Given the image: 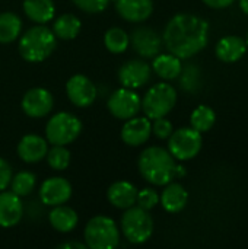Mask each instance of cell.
Masks as SVG:
<instances>
[{
	"label": "cell",
	"mask_w": 248,
	"mask_h": 249,
	"mask_svg": "<svg viewBox=\"0 0 248 249\" xmlns=\"http://www.w3.org/2000/svg\"><path fill=\"white\" fill-rule=\"evenodd\" d=\"M209 41V23L193 13H177L162 32V42L168 53L181 60L199 54Z\"/></svg>",
	"instance_id": "obj_1"
},
{
	"label": "cell",
	"mask_w": 248,
	"mask_h": 249,
	"mask_svg": "<svg viewBox=\"0 0 248 249\" xmlns=\"http://www.w3.org/2000/svg\"><path fill=\"white\" fill-rule=\"evenodd\" d=\"M137 168L143 179L156 187H164L172 179H175V159L161 146H149L142 150Z\"/></svg>",
	"instance_id": "obj_2"
},
{
	"label": "cell",
	"mask_w": 248,
	"mask_h": 249,
	"mask_svg": "<svg viewBox=\"0 0 248 249\" xmlns=\"http://www.w3.org/2000/svg\"><path fill=\"white\" fill-rule=\"evenodd\" d=\"M18 39L19 54L28 63H41L47 60L57 47V38L53 29L38 23L26 29Z\"/></svg>",
	"instance_id": "obj_3"
},
{
	"label": "cell",
	"mask_w": 248,
	"mask_h": 249,
	"mask_svg": "<svg viewBox=\"0 0 248 249\" xmlns=\"http://www.w3.org/2000/svg\"><path fill=\"white\" fill-rule=\"evenodd\" d=\"M83 238L88 248L114 249L120 244V231L111 217L99 214L89 219L83 231Z\"/></svg>",
	"instance_id": "obj_4"
},
{
	"label": "cell",
	"mask_w": 248,
	"mask_h": 249,
	"mask_svg": "<svg viewBox=\"0 0 248 249\" xmlns=\"http://www.w3.org/2000/svg\"><path fill=\"white\" fill-rule=\"evenodd\" d=\"M153 219L149 212L136 204L124 210L120 222L124 238L134 245L148 242L153 235Z\"/></svg>",
	"instance_id": "obj_5"
},
{
	"label": "cell",
	"mask_w": 248,
	"mask_h": 249,
	"mask_svg": "<svg viewBox=\"0 0 248 249\" xmlns=\"http://www.w3.org/2000/svg\"><path fill=\"white\" fill-rule=\"evenodd\" d=\"M177 104V90L170 83L161 82L148 89L142 98V111L149 120L167 117Z\"/></svg>",
	"instance_id": "obj_6"
},
{
	"label": "cell",
	"mask_w": 248,
	"mask_h": 249,
	"mask_svg": "<svg viewBox=\"0 0 248 249\" xmlns=\"http://www.w3.org/2000/svg\"><path fill=\"white\" fill-rule=\"evenodd\" d=\"M82 133L80 120L70 112L54 114L45 125V139L53 146H67Z\"/></svg>",
	"instance_id": "obj_7"
},
{
	"label": "cell",
	"mask_w": 248,
	"mask_h": 249,
	"mask_svg": "<svg viewBox=\"0 0 248 249\" xmlns=\"http://www.w3.org/2000/svg\"><path fill=\"white\" fill-rule=\"evenodd\" d=\"M202 133L193 127H181L168 137V152L175 160L186 162L194 159L202 150Z\"/></svg>",
	"instance_id": "obj_8"
},
{
	"label": "cell",
	"mask_w": 248,
	"mask_h": 249,
	"mask_svg": "<svg viewBox=\"0 0 248 249\" xmlns=\"http://www.w3.org/2000/svg\"><path fill=\"white\" fill-rule=\"evenodd\" d=\"M107 108L113 117L126 121L142 111V98L134 89L120 88L110 95Z\"/></svg>",
	"instance_id": "obj_9"
},
{
	"label": "cell",
	"mask_w": 248,
	"mask_h": 249,
	"mask_svg": "<svg viewBox=\"0 0 248 249\" xmlns=\"http://www.w3.org/2000/svg\"><path fill=\"white\" fill-rule=\"evenodd\" d=\"M66 95L69 98V101L77 107V108H88L91 107L96 96H98V90L96 86L94 85V82L86 77L85 74H73L67 83H66Z\"/></svg>",
	"instance_id": "obj_10"
},
{
	"label": "cell",
	"mask_w": 248,
	"mask_h": 249,
	"mask_svg": "<svg viewBox=\"0 0 248 249\" xmlns=\"http://www.w3.org/2000/svg\"><path fill=\"white\" fill-rule=\"evenodd\" d=\"M54 107V98L51 92L44 88H31L28 89L20 101V108L25 115L31 118H44L47 117Z\"/></svg>",
	"instance_id": "obj_11"
},
{
	"label": "cell",
	"mask_w": 248,
	"mask_h": 249,
	"mask_svg": "<svg viewBox=\"0 0 248 249\" xmlns=\"http://www.w3.org/2000/svg\"><path fill=\"white\" fill-rule=\"evenodd\" d=\"M152 76V67L142 58H134L123 63L118 69L117 77L123 88L139 89L145 86Z\"/></svg>",
	"instance_id": "obj_12"
},
{
	"label": "cell",
	"mask_w": 248,
	"mask_h": 249,
	"mask_svg": "<svg viewBox=\"0 0 248 249\" xmlns=\"http://www.w3.org/2000/svg\"><path fill=\"white\" fill-rule=\"evenodd\" d=\"M72 184L63 177H51L45 179L39 187V201L44 206H60L66 204L72 198Z\"/></svg>",
	"instance_id": "obj_13"
},
{
	"label": "cell",
	"mask_w": 248,
	"mask_h": 249,
	"mask_svg": "<svg viewBox=\"0 0 248 249\" xmlns=\"http://www.w3.org/2000/svg\"><path fill=\"white\" fill-rule=\"evenodd\" d=\"M133 50L142 58H153L162 50V36L149 26H139L130 35Z\"/></svg>",
	"instance_id": "obj_14"
},
{
	"label": "cell",
	"mask_w": 248,
	"mask_h": 249,
	"mask_svg": "<svg viewBox=\"0 0 248 249\" xmlns=\"http://www.w3.org/2000/svg\"><path fill=\"white\" fill-rule=\"evenodd\" d=\"M152 134V123L148 117H132L121 128V140L132 147L145 144Z\"/></svg>",
	"instance_id": "obj_15"
},
{
	"label": "cell",
	"mask_w": 248,
	"mask_h": 249,
	"mask_svg": "<svg viewBox=\"0 0 248 249\" xmlns=\"http://www.w3.org/2000/svg\"><path fill=\"white\" fill-rule=\"evenodd\" d=\"M23 217V203L12 191H0V228L10 229Z\"/></svg>",
	"instance_id": "obj_16"
},
{
	"label": "cell",
	"mask_w": 248,
	"mask_h": 249,
	"mask_svg": "<svg viewBox=\"0 0 248 249\" xmlns=\"http://www.w3.org/2000/svg\"><path fill=\"white\" fill-rule=\"evenodd\" d=\"M117 13L127 22L140 23L153 13V0H111Z\"/></svg>",
	"instance_id": "obj_17"
},
{
	"label": "cell",
	"mask_w": 248,
	"mask_h": 249,
	"mask_svg": "<svg viewBox=\"0 0 248 249\" xmlns=\"http://www.w3.org/2000/svg\"><path fill=\"white\" fill-rule=\"evenodd\" d=\"M16 152L19 159L25 163H37L45 159L48 152V142L38 134H25L19 140Z\"/></svg>",
	"instance_id": "obj_18"
},
{
	"label": "cell",
	"mask_w": 248,
	"mask_h": 249,
	"mask_svg": "<svg viewBox=\"0 0 248 249\" xmlns=\"http://www.w3.org/2000/svg\"><path fill=\"white\" fill-rule=\"evenodd\" d=\"M247 48V42L241 36L227 35L218 41L215 53H216V57L222 63L231 64V63H237L238 60H241L246 55Z\"/></svg>",
	"instance_id": "obj_19"
},
{
	"label": "cell",
	"mask_w": 248,
	"mask_h": 249,
	"mask_svg": "<svg viewBox=\"0 0 248 249\" xmlns=\"http://www.w3.org/2000/svg\"><path fill=\"white\" fill-rule=\"evenodd\" d=\"M139 190L129 181H117L107 190V200L111 206L126 210L136 204Z\"/></svg>",
	"instance_id": "obj_20"
},
{
	"label": "cell",
	"mask_w": 248,
	"mask_h": 249,
	"mask_svg": "<svg viewBox=\"0 0 248 249\" xmlns=\"http://www.w3.org/2000/svg\"><path fill=\"white\" fill-rule=\"evenodd\" d=\"M164 187L165 188L162 190V193L159 196V203H161L162 209L172 214L183 212L189 201V193L186 191V188L181 184L172 182V181Z\"/></svg>",
	"instance_id": "obj_21"
},
{
	"label": "cell",
	"mask_w": 248,
	"mask_h": 249,
	"mask_svg": "<svg viewBox=\"0 0 248 249\" xmlns=\"http://www.w3.org/2000/svg\"><path fill=\"white\" fill-rule=\"evenodd\" d=\"M48 222L54 231L60 233H69L77 226L79 216L72 207L66 204H60V206H54L53 210L48 213Z\"/></svg>",
	"instance_id": "obj_22"
},
{
	"label": "cell",
	"mask_w": 248,
	"mask_h": 249,
	"mask_svg": "<svg viewBox=\"0 0 248 249\" xmlns=\"http://www.w3.org/2000/svg\"><path fill=\"white\" fill-rule=\"evenodd\" d=\"M25 16L38 23L45 25L56 16V4L53 0H23Z\"/></svg>",
	"instance_id": "obj_23"
},
{
	"label": "cell",
	"mask_w": 248,
	"mask_h": 249,
	"mask_svg": "<svg viewBox=\"0 0 248 249\" xmlns=\"http://www.w3.org/2000/svg\"><path fill=\"white\" fill-rule=\"evenodd\" d=\"M151 67L155 71V74H158L161 79L174 80V79H178L183 70V63H181V58H178L177 55L171 53H167V54L159 53L158 55L153 57Z\"/></svg>",
	"instance_id": "obj_24"
},
{
	"label": "cell",
	"mask_w": 248,
	"mask_h": 249,
	"mask_svg": "<svg viewBox=\"0 0 248 249\" xmlns=\"http://www.w3.org/2000/svg\"><path fill=\"white\" fill-rule=\"evenodd\" d=\"M82 29V22L77 16L72 13H64L56 18L53 25V32L57 39L69 41L75 39Z\"/></svg>",
	"instance_id": "obj_25"
},
{
	"label": "cell",
	"mask_w": 248,
	"mask_h": 249,
	"mask_svg": "<svg viewBox=\"0 0 248 249\" xmlns=\"http://www.w3.org/2000/svg\"><path fill=\"white\" fill-rule=\"evenodd\" d=\"M22 32V19L13 12L0 13V44L15 42Z\"/></svg>",
	"instance_id": "obj_26"
},
{
	"label": "cell",
	"mask_w": 248,
	"mask_h": 249,
	"mask_svg": "<svg viewBox=\"0 0 248 249\" xmlns=\"http://www.w3.org/2000/svg\"><path fill=\"white\" fill-rule=\"evenodd\" d=\"M104 45L111 54H123L130 47V35L118 26H113L104 34Z\"/></svg>",
	"instance_id": "obj_27"
},
{
	"label": "cell",
	"mask_w": 248,
	"mask_h": 249,
	"mask_svg": "<svg viewBox=\"0 0 248 249\" xmlns=\"http://www.w3.org/2000/svg\"><path fill=\"white\" fill-rule=\"evenodd\" d=\"M216 123L215 111L208 105H199L190 115V125L199 133L209 131Z\"/></svg>",
	"instance_id": "obj_28"
},
{
	"label": "cell",
	"mask_w": 248,
	"mask_h": 249,
	"mask_svg": "<svg viewBox=\"0 0 248 249\" xmlns=\"http://www.w3.org/2000/svg\"><path fill=\"white\" fill-rule=\"evenodd\" d=\"M35 185H37V175L29 171H20L15 174L9 184L10 191L19 196L20 198L29 196L35 190Z\"/></svg>",
	"instance_id": "obj_29"
},
{
	"label": "cell",
	"mask_w": 248,
	"mask_h": 249,
	"mask_svg": "<svg viewBox=\"0 0 248 249\" xmlns=\"http://www.w3.org/2000/svg\"><path fill=\"white\" fill-rule=\"evenodd\" d=\"M47 163L54 171H66L70 165L72 155L66 146H53L45 155Z\"/></svg>",
	"instance_id": "obj_30"
},
{
	"label": "cell",
	"mask_w": 248,
	"mask_h": 249,
	"mask_svg": "<svg viewBox=\"0 0 248 249\" xmlns=\"http://www.w3.org/2000/svg\"><path fill=\"white\" fill-rule=\"evenodd\" d=\"M200 74H202L200 69L194 64H189V66L183 67V70L178 76L181 88L190 93L197 92L200 89V85H202V76Z\"/></svg>",
	"instance_id": "obj_31"
},
{
	"label": "cell",
	"mask_w": 248,
	"mask_h": 249,
	"mask_svg": "<svg viewBox=\"0 0 248 249\" xmlns=\"http://www.w3.org/2000/svg\"><path fill=\"white\" fill-rule=\"evenodd\" d=\"M159 204V194L153 190V188H143L139 190L137 193V200H136V206L145 209V210H152Z\"/></svg>",
	"instance_id": "obj_32"
},
{
	"label": "cell",
	"mask_w": 248,
	"mask_h": 249,
	"mask_svg": "<svg viewBox=\"0 0 248 249\" xmlns=\"http://www.w3.org/2000/svg\"><path fill=\"white\" fill-rule=\"evenodd\" d=\"M73 4L85 13H101L104 12L111 0H72Z\"/></svg>",
	"instance_id": "obj_33"
},
{
	"label": "cell",
	"mask_w": 248,
	"mask_h": 249,
	"mask_svg": "<svg viewBox=\"0 0 248 249\" xmlns=\"http://www.w3.org/2000/svg\"><path fill=\"white\" fill-rule=\"evenodd\" d=\"M152 133L155 137L161 139V140H167L171 133L174 131V127L171 124L170 120H167L165 117H161V118H155L152 120Z\"/></svg>",
	"instance_id": "obj_34"
},
{
	"label": "cell",
	"mask_w": 248,
	"mask_h": 249,
	"mask_svg": "<svg viewBox=\"0 0 248 249\" xmlns=\"http://www.w3.org/2000/svg\"><path fill=\"white\" fill-rule=\"evenodd\" d=\"M12 177H13V172H12L10 165L7 163V160H4L0 156V191L6 190L9 187Z\"/></svg>",
	"instance_id": "obj_35"
},
{
	"label": "cell",
	"mask_w": 248,
	"mask_h": 249,
	"mask_svg": "<svg viewBox=\"0 0 248 249\" xmlns=\"http://www.w3.org/2000/svg\"><path fill=\"white\" fill-rule=\"evenodd\" d=\"M206 6L212 9H227L229 7L235 0H202Z\"/></svg>",
	"instance_id": "obj_36"
},
{
	"label": "cell",
	"mask_w": 248,
	"mask_h": 249,
	"mask_svg": "<svg viewBox=\"0 0 248 249\" xmlns=\"http://www.w3.org/2000/svg\"><path fill=\"white\" fill-rule=\"evenodd\" d=\"M88 248L83 242H77V241H67L63 244H58L57 249H85Z\"/></svg>",
	"instance_id": "obj_37"
},
{
	"label": "cell",
	"mask_w": 248,
	"mask_h": 249,
	"mask_svg": "<svg viewBox=\"0 0 248 249\" xmlns=\"http://www.w3.org/2000/svg\"><path fill=\"white\" fill-rule=\"evenodd\" d=\"M184 175H186V169H184V166L177 165V168H175V178H181V177H184Z\"/></svg>",
	"instance_id": "obj_38"
},
{
	"label": "cell",
	"mask_w": 248,
	"mask_h": 249,
	"mask_svg": "<svg viewBox=\"0 0 248 249\" xmlns=\"http://www.w3.org/2000/svg\"><path fill=\"white\" fill-rule=\"evenodd\" d=\"M238 3H240V9L248 16V0H238Z\"/></svg>",
	"instance_id": "obj_39"
},
{
	"label": "cell",
	"mask_w": 248,
	"mask_h": 249,
	"mask_svg": "<svg viewBox=\"0 0 248 249\" xmlns=\"http://www.w3.org/2000/svg\"><path fill=\"white\" fill-rule=\"evenodd\" d=\"M246 42H247V47H248V32H247V39H246Z\"/></svg>",
	"instance_id": "obj_40"
}]
</instances>
